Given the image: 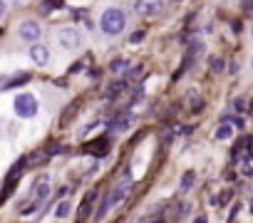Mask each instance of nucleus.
I'll return each instance as SVG.
<instances>
[{
    "instance_id": "1",
    "label": "nucleus",
    "mask_w": 253,
    "mask_h": 223,
    "mask_svg": "<svg viewBox=\"0 0 253 223\" xmlns=\"http://www.w3.org/2000/svg\"><path fill=\"white\" fill-rule=\"evenodd\" d=\"M124 25H126V20H124V13L119 10V8H107L104 13H102V18H99V28H102V33L104 35H122V30H124Z\"/></svg>"
},
{
    "instance_id": "2",
    "label": "nucleus",
    "mask_w": 253,
    "mask_h": 223,
    "mask_svg": "<svg viewBox=\"0 0 253 223\" xmlns=\"http://www.w3.org/2000/svg\"><path fill=\"white\" fill-rule=\"evenodd\" d=\"M13 109H15V114H18V117L30 119V117L38 114L40 104H38V97H35V94H18L15 102H13Z\"/></svg>"
},
{
    "instance_id": "3",
    "label": "nucleus",
    "mask_w": 253,
    "mask_h": 223,
    "mask_svg": "<svg viewBox=\"0 0 253 223\" xmlns=\"http://www.w3.org/2000/svg\"><path fill=\"white\" fill-rule=\"evenodd\" d=\"M134 188V179H132V174L129 171H124L122 174V179L117 181V186H114V191L107 196V201H109V206H117L122 198H126L129 196V191Z\"/></svg>"
},
{
    "instance_id": "4",
    "label": "nucleus",
    "mask_w": 253,
    "mask_h": 223,
    "mask_svg": "<svg viewBox=\"0 0 253 223\" xmlns=\"http://www.w3.org/2000/svg\"><path fill=\"white\" fill-rule=\"evenodd\" d=\"M134 8H137L139 15H144V18H154V15H159V13L164 10V0H137Z\"/></svg>"
},
{
    "instance_id": "5",
    "label": "nucleus",
    "mask_w": 253,
    "mask_h": 223,
    "mask_svg": "<svg viewBox=\"0 0 253 223\" xmlns=\"http://www.w3.org/2000/svg\"><path fill=\"white\" fill-rule=\"evenodd\" d=\"M57 40H60V45H62L65 50H75V47L82 45V35H80L75 28H62V30L57 33Z\"/></svg>"
},
{
    "instance_id": "6",
    "label": "nucleus",
    "mask_w": 253,
    "mask_h": 223,
    "mask_svg": "<svg viewBox=\"0 0 253 223\" xmlns=\"http://www.w3.org/2000/svg\"><path fill=\"white\" fill-rule=\"evenodd\" d=\"M40 33H42V30H40V25H38L35 20H25V23L20 25V30H18V35H20L25 42H33V45L40 40Z\"/></svg>"
},
{
    "instance_id": "7",
    "label": "nucleus",
    "mask_w": 253,
    "mask_h": 223,
    "mask_svg": "<svg viewBox=\"0 0 253 223\" xmlns=\"http://www.w3.org/2000/svg\"><path fill=\"white\" fill-rule=\"evenodd\" d=\"M50 176H40L38 181H35V186H33V196H35V201H45L47 196H50Z\"/></svg>"
},
{
    "instance_id": "8",
    "label": "nucleus",
    "mask_w": 253,
    "mask_h": 223,
    "mask_svg": "<svg viewBox=\"0 0 253 223\" xmlns=\"http://www.w3.org/2000/svg\"><path fill=\"white\" fill-rule=\"evenodd\" d=\"M30 60H33L38 67L47 65V60H50V52H47V47H45V45H33V47H30Z\"/></svg>"
},
{
    "instance_id": "9",
    "label": "nucleus",
    "mask_w": 253,
    "mask_h": 223,
    "mask_svg": "<svg viewBox=\"0 0 253 223\" xmlns=\"http://www.w3.org/2000/svg\"><path fill=\"white\" fill-rule=\"evenodd\" d=\"M132 124V117L129 114H122V117H117V119H112L109 122V132H122V129H126Z\"/></svg>"
},
{
    "instance_id": "10",
    "label": "nucleus",
    "mask_w": 253,
    "mask_h": 223,
    "mask_svg": "<svg viewBox=\"0 0 253 223\" xmlns=\"http://www.w3.org/2000/svg\"><path fill=\"white\" fill-rule=\"evenodd\" d=\"M92 198H94V193H87V196H84V201H82V206H80V211H77V218H80V221H84V218L89 216V208H92Z\"/></svg>"
},
{
    "instance_id": "11",
    "label": "nucleus",
    "mask_w": 253,
    "mask_h": 223,
    "mask_svg": "<svg viewBox=\"0 0 253 223\" xmlns=\"http://www.w3.org/2000/svg\"><path fill=\"white\" fill-rule=\"evenodd\" d=\"M8 84H3V89H13V87H20L23 82H28V74L25 72H20L18 77H10V79H5Z\"/></svg>"
},
{
    "instance_id": "12",
    "label": "nucleus",
    "mask_w": 253,
    "mask_h": 223,
    "mask_svg": "<svg viewBox=\"0 0 253 223\" xmlns=\"http://www.w3.org/2000/svg\"><path fill=\"white\" fill-rule=\"evenodd\" d=\"M126 67H129V62H126V60H112V62H109V70H112L114 74L126 72Z\"/></svg>"
},
{
    "instance_id": "13",
    "label": "nucleus",
    "mask_w": 253,
    "mask_h": 223,
    "mask_svg": "<svg viewBox=\"0 0 253 223\" xmlns=\"http://www.w3.org/2000/svg\"><path fill=\"white\" fill-rule=\"evenodd\" d=\"M194 179H196V174H194V171H186V174H184V179H181V191H189Z\"/></svg>"
},
{
    "instance_id": "14",
    "label": "nucleus",
    "mask_w": 253,
    "mask_h": 223,
    "mask_svg": "<svg viewBox=\"0 0 253 223\" xmlns=\"http://www.w3.org/2000/svg\"><path fill=\"white\" fill-rule=\"evenodd\" d=\"M231 124H223V127H218V132H216V139H228L231 137Z\"/></svg>"
},
{
    "instance_id": "15",
    "label": "nucleus",
    "mask_w": 253,
    "mask_h": 223,
    "mask_svg": "<svg viewBox=\"0 0 253 223\" xmlns=\"http://www.w3.org/2000/svg\"><path fill=\"white\" fill-rule=\"evenodd\" d=\"M67 213H70V201H62V203L57 206V211H55V216H57V218H65Z\"/></svg>"
},
{
    "instance_id": "16",
    "label": "nucleus",
    "mask_w": 253,
    "mask_h": 223,
    "mask_svg": "<svg viewBox=\"0 0 253 223\" xmlns=\"http://www.w3.org/2000/svg\"><path fill=\"white\" fill-rule=\"evenodd\" d=\"M209 65H211V72H221V70H223V60H221V57H211Z\"/></svg>"
},
{
    "instance_id": "17",
    "label": "nucleus",
    "mask_w": 253,
    "mask_h": 223,
    "mask_svg": "<svg viewBox=\"0 0 253 223\" xmlns=\"http://www.w3.org/2000/svg\"><path fill=\"white\" fill-rule=\"evenodd\" d=\"M122 89H124V82H114V84L109 87V92H107V94H109V97H117Z\"/></svg>"
},
{
    "instance_id": "18",
    "label": "nucleus",
    "mask_w": 253,
    "mask_h": 223,
    "mask_svg": "<svg viewBox=\"0 0 253 223\" xmlns=\"http://www.w3.org/2000/svg\"><path fill=\"white\" fill-rule=\"evenodd\" d=\"M40 206H42V203H40V201H33V203H30V206H25V208H23V211H20V213H23V216H28V213H35V211H38V208H40Z\"/></svg>"
},
{
    "instance_id": "19",
    "label": "nucleus",
    "mask_w": 253,
    "mask_h": 223,
    "mask_svg": "<svg viewBox=\"0 0 253 223\" xmlns=\"http://www.w3.org/2000/svg\"><path fill=\"white\" fill-rule=\"evenodd\" d=\"M189 52H191V55L196 57V55H201V52H204V45H201V42H194V47H191Z\"/></svg>"
},
{
    "instance_id": "20",
    "label": "nucleus",
    "mask_w": 253,
    "mask_h": 223,
    "mask_svg": "<svg viewBox=\"0 0 253 223\" xmlns=\"http://www.w3.org/2000/svg\"><path fill=\"white\" fill-rule=\"evenodd\" d=\"M233 107H236L238 112H246V99H243V97H238V99L233 102Z\"/></svg>"
},
{
    "instance_id": "21",
    "label": "nucleus",
    "mask_w": 253,
    "mask_h": 223,
    "mask_svg": "<svg viewBox=\"0 0 253 223\" xmlns=\"http://www.w3.org/2000/svg\"><path fill=\"white\" fill-rule=\"evenodd\" d=\"M52 3H55V0H45V3H42V8H40V10H42V13H50Z\"/></svg>"
},
{
    "instance_id": "22",
    "label": "nucleus",
    "mask_w": 253,
    "mask_h": 223,
    "mask_svg": "<svg viewBox=\"0 0 253 223\" xmlns=\"http://www.w3.org/2000/svg\"><path fill=\"white\" fill-rule=\"evenodd\" d=\"M142 37H144V33H134V35H132V37H129V42H132V45H134V42H139V40H142Z\"/></svg>"
},
{
    "instance_id": "23",
    "label": "nucleus",
    "mask_w": 253,
    "mask_h": 223,
    "mask_svg": "<svg viewBox=\"0 0 253 223\" xmlns=\"http://www.w3.org/2000/svg\"><path fill=\"white\" fill-rule=\"evenodd\" d=\"M233 127H238V129H241V127H246V122H243L241 117H236V119H233Z\"/></svg>"
},
{
    "instance_id": "24",
    "label": "nucleus",
    "mask_w": 253,
    "mask_h": 223,
    "mask_svg": "<svg viewBox=\"0 0 253 223\" xmlns=\"http://www.w3.org/2000/svg\"><path fill=\"white\" fill-rule=\"evenodd\" d=\"M5 15V0H0V18Z\"/></svg>"
},
{
    "instance_id": "25",
    "label": "nucleus",
    "mask_w": 253,
    "mask_h": 223,
    "mask_svg": "<svg viewBox=\"0 0 253 223\" xmlns=\"http://www.w3.org/2000/svg\"><path fill=\"white\" fill-rule=\"evenodd\" d=\"M196 223H206V218H204V216H199V218H196Z\"/></svg>"
}]
</instances>
